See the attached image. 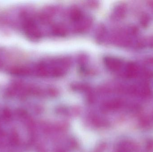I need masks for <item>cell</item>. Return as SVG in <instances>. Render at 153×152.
I'll use <instances>...</instances> for the list:
<instances>
[{
  "label": "cell",
  "mask_w": 153,
  "mask_h": 152,
  "mask_svg": "<svg viewBox=\"0 0 153 152\" xmlns=\"http://www.w3.org/2000/svg\"><path fill=\"white\" fill-rule=\"evenodd\" d=\"M122 103L118 100H115L107 103L104 105V107L108 109H115L120 108Z\"/></svg>",
  "instance_id": "cell-4"
},
{
  "label": "cell",
  "mask_w": 153,
  "mask_h": 152,
  "mask_svg": "<svg viewBox=\"0 0 153 152\" xmlns=\"http://www.w3.org/2000/svg\"><path fill=\"white\" fill-rule=\"evenodd\" d=\"M23 29L25 35L30 39H39L41 36V33L35 22L32 20L28 19L24 22Z\"/></svg>",
  "instance_id": "cell-1"
},
{
  "label": "cell",
  "mask_w": 153,
  "mask_h": 152,
  "mask_svg": "<svg viewBox=\"0 0 153 152\" xmlns=\"http://www.w3.org/2000/svg\"><path fill=\"white\" fill-rule=\"evenodd\" d=\"M10 72L12 74L17 76H25L29 74L30 70L28 68L26 67H16L11 69Z\"/></svg>",
  "instance_id": "cell-3"
},
{
  "label": "cell",
  "mask_w": 153,
  "mask_h": 152,
  "mask_svg": "<svg viewBox=\"0 0 153 152\" xmlns=\"http://www.w3.org/2000/svg\"><path fill=\"white\" fill-rule=\"evenodd\" d=\"M82 17V12L81 11L78 9H74L71 12V18L73 20H79Z\"/></svg>",
  "instance_id": "cell-5"
},
{
  "label": "cell",
  "mask_w": 153,
  "mask_h": 152,
  "mask_svg": "<svg viewBox=\"0 0 153 152\" xmlns=\"http://www.w3.org/2000/svg\"><path fill=\"white\" fill-rule=\"evenodd\" d=\"M135 67L134 65H129L128 67L127 70V73L128 76L129 77H133L134 76L135 73L136 69L135 68Z\"/></svg>",
  "instance_id": "cell-7"
},
{
  "label": "cell",
  "mask_w": 153,
  "mask_h": 152,
  "mask_svg": "<svg viewBox=\"0 0 153 152\" xmlns=\"http://www.w3.org/2000/svg\"><path fill=\"white\" fill-rule=\"evenodd\" d=\"M104 62L106 67L111 70H117L121 66V62L117 59L112 57H105Z\"/></svg>",
  "instance_id": "cell-2"
},
{
  "label": "cell",
  "mask_w": 153,
  "mask_h": 152,
  "mask_svg": "<svg viewBox=\"0 0 153 152\" xmlns=\"http://www.w3.org/2000/svg\"><path fill=\"white\" fill-rule=\"evenodd\" d=\"M53 33L58 35H64L66 34L65 28L62 26H56L53 29Z\"/></svg>",
  "instance_id": "cell-6"
}]
</instances>
